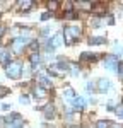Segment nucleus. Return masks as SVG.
<instances>
[{
    "label": "nucleus",
    "mask_w": 123,
    "mask_h": 128,
    "mask_svg": "<svg viewBox=\"0 0 123 128\" xmlns=\"http://www.w3.org/2000/svg\"><path fill=\"white\" fill-rule=\"evenodd\" d=\"M44 114H46V118H55V109H53V106H46V108H44Z\"/></svg>",
    "instance_id": "nucleus-9"
},
{
    "label": "nucleus",
    "mask_w": 123,
    "mask_h": 128,
    "mask_svg": "<svg viewBox=\"0 0 123 128\" xmlns=\"http://www.w3.org/2000/svg\"><path fill=\"white\" fill-rule=\"evenodd\" d=\"M58 7V2H48V9L50 10H55Z\"/></svg>",
    "instance_id": "nucleus-18"
},
{
    "label": "nucleus",
    "mask_w": 123,
    "mask_h": 128,
    "mask_svg": "<svg viewBox=\"0 0 123 128\" xmlns=\"http://www.w3.org/2000/svg\"><path fill=\"white\" fill-rule=\"evenodd\" d=\"M5 121H7V123H12V121L17 123V121H20V116L17 114V113H12V114H9V116H5Z\"/></svg>",
    "instance_id": "nucleus-8"
},
{
    "label": "nucleus",
    "mask_w": 123,
    "mask_h": 128,
    "mask_svg": "<svg viewBox=\"0 0 123 128\" xmlns=\"http://www.w3.org/2000/svg\"><path fill=\"white\" fill-rule=\"evenodd\" d=\"M38 80H40V82L43 84V86H46V87H50V86H51V82H50L48 79H46L44 75H40V77H38Z\"/></svg>",
    "instance_id": "nucleus-11"
},
{
    "label": "nucleus",
    "mask_w": 123,
    "mask_h": 128,
    "mask_svg": "<svg viewBox=\"0 0 123 128\" xmlns=\"http://www.w3.org/2000/svg\"><path fill=\"white\" fill-rule=\"evenodd\" d=\"M20 101H22L24 104H28V101H29V98H26V96H22V98H20Z\"/></svg>",
    "instance_id": "nucleus-26"
},
{
    "label": "nucleus",
    "mask_w": 123,
    "mask_h": 128,
    "mask_svg": "<svg viewBox=\"0 0 123 128\" xmlns=\"http://www.w3.org/2000/svg\"><path fill=\"white\" fill-rule=\"evenodd\" d=\"M28 41H29V40H26V38H22V40H16V41H14V50L19 53L20 50H22V46H24Z\"/></svg>",
    "instance_id": "nucleus-6"
},
{
    "label": "nucleus",
    "mask_w": 123,
    "mask_h": 128,
    "mask_svg": "<svg viewBox=\"0 0 123 128\" xmlns=\"http://www.w3.org/2000/svg\"><path fill=\"white\" fill-rule=\"evenodd\" d=\"M63 34H65L67 44H72L74 41L79 38V34H80V28H79V26H67L65 31H63Z\"/></svg>",
    "instance_id": "nucleus-1"
},
{
    "label": "nucleus",
    "mask_w": 123,
    "mask_h": 128,
    "mask_svg": "<svg viewBox=\"0 0 123 128\" xmlns=\"http://www.w3.org/2000/svg\"><path fill=\"white\" fill-rule=\"evenodd\" d=\"M104 67L110 70H116L118 68V60L114 58V56H106L104 58Z\"/></svg>",
    "instance_id": "nucleus-3"
},
{
    "label": "nucleus",
    "mask_w": 123,
    "mask_h": 128,
    "mask_svg": "<svg viewBox=\"0 0 123 128\" xmlns=\"http://www.w3.org/2000/svg\"><path fill=\"white\" fill-rule=\"evenodd\" d=\"M5 94H9V89H5V87H0V98H4Z\"/></svg>",
    "instance_id": "nucleus-20"
},
{
    "label": "nucleus",
    "mask_w": 123,
    "mask_h": 128,
    "mask_svg": "<svg viewBox=\"0 0 123 128\" xmlns=\"http://www.w3.org/2000/svg\"><path fill=\"white\" fill-rule=\"evenodd\" d=\"M5 70H7V75L10 79H17L20 75V70H22V63L20 62H10L5 67Z\"/></svg>",
    "instance_id": "nucleus-2"
},
{
    "label": "nucleus",
    "mask_w": 123,
    "mask_h": 128,
    "mask_svg": "<svg viewBox=\"0 0 123 128\" xmlns=\"http://www.w3.org/2000/svg\"><path fill=\"white\" fill-rule=\"evenodd\" d=\"M31 5H32V2H20V7H22L24 10H28Z\"/></svg>",
    "instance_id": "nucleus-17"
},
{
    "label": "nucleus",
    "mask_w": 123,
    "mask_h": 128,
    "mask_svg": "<svg viewBox=\"0 0 123 128\" xmlns=\"http://www.w3.org/2000/svg\"><path fill=\"white\" fill-rule=\"evenodd\" d=\"M7 60H9V53L5 50H2L0 51V62H7Z\"/></svg>",
    "instance_id": "nucleus-13"
},
{
    "label": "nucleus",
    "mask_w": 123,
    "mask_h": 128,
    "mask_svg": "<svg viewBox=\"0 0 123 128\" xmlns=\"http://www.w3.org/2000/svg\"><path fill=\"white\" fill-rule=\"evenodd\" d=\"M110 121H98V128H108Z\"/></svg>",
    "instance_id": "nucleus-16"
},
{
    "label": "nucleus",
    "mask_w": 123,
    "mask_h": 128,
    "mask_svg": "<svg viewBox=\"0 0 123 128\" xmlns=\"http://www.w3.org/2000/svg\"><path fill=\"white\" fill-rule=\"evenodd\" d=\"M46 94H48V90L44 87H36L34 89V96H36V98H44Z\"/></svg>",
    "instance_id": "nucleus-7"
},
{
    "label": "nucleus",
    "mask_w": 123,
    "mask_h": 128,
    "mask_svg": "<svg viewBox=\"0 0 123 128\" xmlns=\"http://www.w3.org/2000/svg\"><path fill=\"white\" fill-rule=\"evenodd\" d=\"M116 114H118L120 118H123V108H118V109H116Z\"/></svg>",
    "instance_id": "nucleus-23"
},
{
    "label": "nucleus",
    "mask_w": 123,
    "mask_h": 128,
    "mask_svg": "<svg viewBox=\"0 0 123 128\" xmlns=\"http://www.w3.org/2000/svg\"><path fill=\"white\" fill-rule=\"evenodd\" d=\"M31 50H32V51H36V50H38V43H36V41H34V43H31Z\"/></svg>",
    "instance_id": "nucleus-24"
},
{
    "label": "nucleus",
    "mask_w": 123,
    "mask_h": 128,
    "mask_svg": "<svg viewBox=\"0 0 123 128\" xmlns=\"http://www.w3.org/2000/svg\"><path fill=\"white\" fill-rule=\"evenodd\" d=\"M48 17H50V14H46V12H44V14L41 16V19H43V20H46V19H48Z\"/></svg>",
    "instance_id": "nucleus-27"
},
{
    "label": "nucleus",
    "mask_w": 123,
    "mask_h": 128,
    "mask_svg": "<svg viewBox=\"0 0 123 128\" xmlns=\"http://www.w3.org/2000/svg\"><path fill=\"white\" fill-rule=\"evenodd\" d=\"M65 96H67V98H75V96H74V90H72V89H65Z\"/></svg>",
    "instance_id": "nucleus-19"
},
{
    "label": "nucleus",
    "mask_w": 123,
    "mask_h": 128,
    "mask_svg": "<svg viewBox=\"0 0 123 128\" xmlns=\"http://www.w3.org/2000/svg\"><path fill=\"white\" fill-rule=\"evenodd\" d=\"M116 51H118L120 56H123V48H122V46H116Z\"/></svg>",
    "instance_id": "nucleus-25"
},
{
    "label": "nucleus",
    "mask_w": 123,
    "mask_h": 128,
    "mask_svg": "<svg viewBox=\"0 0 123 128\" xmlns=\"http://www.w3.org/2000/svg\"><path fill=\"white\" fill-rule=\"evenodd\" d=\"M51 43H53L55 46H60V44H62V34H56V36L53 38V41H51Z\"/></svg>",
    "instance_id": "nucleus-12"
},
{
    "label": "nucleus",
    "mask_w": 123,
    "mask_h": 128,
    "mask_svg": "<svg viewBox=\"0 0 123 128\" xmlns=\"http://www.w3.org/2000/svg\"><path fill=\"white\" fill-rule=\"evenodd\" d=\"M75 16H77V14H75V12H72V10H68V12L65 14V17H68V19H74Z\"/></svg>",
    "instance_id": "nucleus-21"
},
{
    "label": "nucleus",
    "mask_w": 123,
    "mask_h": 128,
    "mask_svg": "<svg viewBox=\"0 0 123 128\" xmlns=\"http://www.w3.org/2000/svg\"><path fill=\"white\" fill-rule=\"evenodd\" d=\"M110 89H111V82H110L108 79H101L99 80V90H101V92H108Z\"/></svg>",
    "instance_id": "nucleus-4"
},
{
    "label": "nucleus",
    "mask_w": 123,
    "mask_h": 128,
    "mask_svg": "<svg viewBox=\"0 0 123 128\" xmlns=\"http://www.w3.org/2000/svg\"><path fill=\"white\" fill-rule=\"evenodd\" d=\"M116 128H122V126H116Z\"/></svg>",
    "instance_id": "nucleus-29"
},
{
    "label": "nucleus",
    "mask_w": 123,
    "mask_h": 128,
    "mask_svg": "<svg viewBox=\"0 0 123 128\" xmlns=\"http://www.w3.org/2000/svg\"><path fill=\"white\" fill-rule=\"evenodd\" d=\"M72 104H74V108L82 109L84 106H86V99H84V98H74V99H72Z\"/></svg>",
    "instance_id": "nucleus-5"
},
{
    "label": "nucleus",
    "mask_w": 123,
    "mask_h": 128,
    "mask_svg": "<svg viewBox=\"0 0 123 128\" xmlns=\"http://www.w3.org/2000/svg\"><path fill=\"white\" fill-rule=\"evenodd\" d=\"M96 12H104V7H101V5H99V4H98V5H96Z\"/></svg>",
    "instance_id": "nucleus-22"
},
{
    "label": "nucleus",
    "mask_w": 123,
    "mask_h": 128,
    "mask_svg": "<svg viewBox=\"0 0 123 128\" xmlns=\"http://www.w3.org/2000/svg\"><path fill=\"white\" fill-rule=\"evenodd\" d=\"M31 65H32V68H38V65H40V56H38V55H32Z\"/></svg>",
    "instance_id": "nucleus-10"
},
{
    "label": "nucleus",
    "mask_w": 123,
    "mask_h": 128,
    "mask_svg": "<svg viewBox=\"0 0 123 128\" xmlns=\"http://www.w3.org/2000/svg\"><path fill=\"white\" fill-rule=\"evenodd\" d=\"M102 41H104V38H89V43L91 44H99Z\"/></svg>",
    "instance_id": "nucleus-14"
},
{
    "label": "nucleus",
    "mask_w": 123,
    "mask_h": 128,
    "mask_svg": "<svg viewBox=\"0 0 123 128\" xmlns=\"http://www.w3.org/2000/svg\"><path fill=\"white\" fill-rule=\"evenodd\" d=\"M0 32H2V28H0Z\"/></svg>",
    "instance_id": "nucleus-28"
},
{
    "label": "nucleus",
    "mask_w": 123,
    "mask_h": 128,
    "mask_svg": "<svg viewBox=\"0 0 123 128\" xmlns=\"http://www.w3.org/2000/svg\"><path fill=\"white\" fill-rule=\"evenodd\" d=\"M56 67H58V68H62V70H67V68H68V65H67L65 62H62V60L56 63Z\"/></svg>",
    "instance_id": "nucleus-15"
}]
</instances>
